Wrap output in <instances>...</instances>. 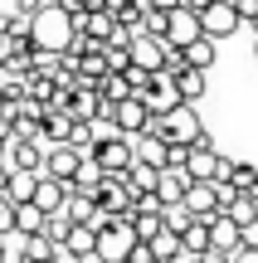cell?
<instances>
[{"instance_id":"obj_1","label":"cell","mask_w":258,"mask_h":263,"mask_svg":"<svg viewBox=\"0 0 258 263\" xmlns=\"http://www.w3.org/2000/svg\"><path fill=\"white\" fill-rule=\"evenodd\" d=\"M146 132H151V137H161L166 146H195V141L210 137V132L200 127V112H195L190 103H175L171 112L151 117V122H146Z\"/></svg>"},{"instance_id":"obj_2","label":"cell","mask_w":258,"mask_h":263,"mask_svg":"<svg viewBox=\"0 0 258 263\" xmlns=\"http://www.w3.org/2000/svg\"><path fill=\"white\" fill-rule=\"evenodd\" d=\"M73 34H78L73 15H64L58 5H44L39 15H29V44H34V49H49V54H64Z\"/></svg>"},{"instance_id":"obj_3","label":"cell","mask_w":258,"mask_h":263,"mask_svg":"<svg viewBox=\"0 0 258 263\" xmlns=\"http://www.w3.org/2000/svg\"><path fill=\"white\" fill-rule=\"evenodd\" d=\"M93 258L97 263H127V254H132L136 234H132V219H107L103 229H93Z\"/></svg>"},{"instance_id":"obj_4","label":"cell","mask_w":258,"mask_h":263,"mask_svg":"<svg viewBox=\"0 0 258 263\" xmlns=\"http://www.w3.org/2000/svg\"><path fill=\"white\" fill-rule=\"evenodd\" d=\"M88 161H93L97 171H103L107 180H122L127 166H132V137H112V141H97L93 151H88Z\"/></svg>"},{"instance_id":"obj_5","label":"cell","mask_w":258,"mask_h":263,"mask_svg":"<svg viewBox=\"0 0 258 263\" xmlns=\"http://www.w3.org/2000/svg\"><path fill=\"white\" fill-rule=\"evenodd\" d=\"M234 29H239V10H234V0H210V5L200 10V34L205 39H229Z\"/></svg>"},{"instance_id":"obj_6","label":"cell","mask_w":258,"mask_h":263,"mask_svg":"<svg viewBox=\"0 0 258 263\" xmlns=\"http://www.w3.org/2000/svg\"><path fill=\"white\" fill-rule=\"evenodd\" d=\"M107 117H112V127L122 132V137H142L146 122H151V112H146V103L142 98H122V103H107Z\"/></svg>"},{"instance_id":"obj_7","label":"cell","mask_w":258,"mask_h":263,"mask_svg":"<svg viewBox=\"0 0 258 263\" xmlns=\"http://www.w3.org/2000/svg\"><path fill=\"white\" fill-rule=\"evenodd\" d=\"M136 98L146 103V112H151V117L171 112V107L181 103V93H175V78H171V73H151V83H146V88H142Z\"/></svg>"},{"instance_id":"obj_8","label":"cell","mask_w":258,"mask_h":263,"mask_svg":"<svg viewBox=\"0 0 258 263\" xmlns=\"http://www.w3.org/2000/svg\"><path fill=\"white\" fill-rule=\"evenodd\" d=\"M166 44H175V49H185L190 39H200V15L195 10H185V5H175V10H166Z\"/></svg>"},{"instance_id":"obj_9","label":"cell","mask_w":258,"mask_h":263,"mask_svg":"<svg viewBox=\"0 0 258 263\" xmlns=\"http://www.w3.org/2000/svg\"><path fill=\"white\" fill-rule=\"evenodd\" d=\"M64 112L73 117V122H93V117L103 112V93H97L93 83H73V88H68V103H64Z\"/></svg>"},{"instance_id":"obj_10","label":"cell","mask_w":258,"mask_h":263,"mask_svg":"<svg viewBox=\"0 0 258 263\" xmlns=\"http://www.w3.org/2000/svg\"><path fill=\"white\" fill-rule=\"evenodd\" d=\"M127 54H132L136 68H146V73H161V64H166V39H156V34H132Z\"/></svg>"},{"instance_id":"obj_11","label":"cell","mask_w":258,"mask_h":263,"mask_svg":"<svg viewBox=\"0 0 258 263\" xmlns=\"http://www.w3.org/2000/svg\"><path fill=\"white\" fill-rule=\"evenodd\" d=\"M185 176H190V180H214V176H220V151H214L210 137L190 146V156H185Z\"/></svg>"},{"instance_id":"obj_12","label":"cell","mask_w":258,"mask_h":263,"mask_svg":"<svg viewBox=\"0 0 258 263\" xmlns=\"http://www.w3.org/2000/svg\"><path fill=\"white\" fill-rule=\"evenodd\" d=\"M78 161H83V156H78L68 141H64V146H49V151H44V166H39V176L64 180V185H68V180H73V171H78Z\"/></svg>"},{"instance_id":"obj_13","label":"cell","mask_w":258,"mask_h":263,"mask_svg":"<svg viewBox=\"0 0 258 263\" xmlns=\"http://www.w3.org/2000/svg\"><path fill=\"white\" fill-rule=\"evenodd\" d=\"M181 205L190 210L195 219L220 215V200H214V180H190V185H185V195H181Z\"/></svg>"},{"instance_id":"obj_14","label":"cell","mask_w":258,"mask_h":263,"mask_svg":"<svg viewBox=\"0 0 258 263\" xmlns=\"http://www.w3.org/2000/svg\"><path fill=\"white\" fill-rule=\"evenodd\" d=\"M5 166L10 171H39V166H44V137L10 141V146H5Z\"/></svg>"},{"instance_id":"obj_15","label":"cell","mask_w":258,"mask_h":263,"mask_svg":"<svg viewBox=\"0 0 258 263\" xmlns=\"http://www.w3.org/2000/svg\"><path fill=\"white\" fill-rule=\"evenodd\" d=\"M156 180H161V166H146V161L132 156V166H127L122 185L132 190V195H156Z\"/></svg>"},{"instance_id":"obj_16","label":"cell","mask_w":258,"mask_h":263,"mask_svg":"<svg viewBox=\"0 0 258 263\" xmlns=\"http://www.w3.org/2000/svg\"><path fill=\"white\" fill-rule=\"evenodd\" d=\"M73 127H78V122L64 112V107H49V112H44V127H39V137H44L49 146H64V141L73 137Z\"/></svg>"},{"instance_id":"obj_17","label":"cell","mask_w":258,"mask_h":263,"mask_svg":"<svg viewBox=\"0 0 258 263\" xmlns=\"http://www.w3.org/2000/svg\"><path fill=\"white\" fill-rule=\"evenodd\" d=\"M73 25H78V34L107 44V39H112V29H117V15H112V10H97V15H78Z\"/></svg>"},{"instance_id":"obj_18","label":"cell","mask_w":258,"mask_h":263,"mask_svg":"<svg viewBox=\"0 0 258 263\" xmlns=\"http://www.w3.org/2000/svg\"><path fill=\"white\" fill-rule=\"evenodd\" d=\"M181 54H185V64H190V68L210 73V68H214V59H220V39H205V34H200V39H190Z\"/></svg>"},{"instance_id":"obj_19","label":"cell","mask_w":258,"mask_h":263,"mask_svg":"<svg viewBox=\"0 0 258 263\" xmlns=\"http://www.w3.org/2000/svg\"><path fill=\"white\" fill-rule=\"evenodd\" d=\"M185 185H190V176H185V171L161 166V180H156V200H161V205H181Z\"/></svg>"},{"instance_id":"obj_20","label":"cell","mask_w":258,"mask_h":263,"mask_svg":"<svg viewBox=\"0 0 258 263\" xmlns=\"http://www.w3.org/2000/svg\"><path fill=\"white\" fill-rule=\"evenodd\" d=\"M205 224H210V249H224V254L239 249V224H234L229 215H210Z\"/></svg>"},{"instance_id":"obj_21","label":"cell","mask_w":258,"mask_h":263,"mask_svg":"<svg viewBox=\"0 0 258 263\" xmlns=\"http://www.w3.org/2000/svg\"><path fill=\"white\" fill-rule=\"evenodd\" d=\"M34 185H39V171H10V176H5V195L15 200V205L34 200Z\"/></svg>"},{"instance_id":"obj_22","label":"cell","mask_w":258,"mask_h":263,"mask_svg":"<svg viewBox=\"0 0 258 263\" xmlns=\"http://www.w3.org/2000/svg\"><path fill=\"white\" fill-rule=\"evenodd\" d=\"M205 88H210V83H205V73H200V68H181V73H175V93H181V103H200V98H205Z\"/></svg>"},{"instance_id":"obj_23","label":"cell","mask_w":258,"mask_h":263,"mask_svg":"<svg viewBox=\"0 0 258 263\" xmlns=\"http://www.w3.org/2000/svg\"><path fill=\"white\" fill-rule=\"evenodd\" d=\"M64 180H49V176H39V185H34V205L44 210V215H54L58 205H64Z\"/></svg>"},{"instance_id":"obj_24","label":"cell","mask_w":258,"mask_h":263,"mask_svg":"<svg viewBox=\"0 0 258 263\" xmlns=\"http://www.w3.org/2000/svg\"><path fill=\"white\" fill-rule=\"evenodd\" d=\"M146 249H151V254H156V263H166V258H175V254H181V234L161 224V229H156L151 239H146Z\"/></svg>"},{"instance_id":"obj_25","label":"cell","mask_w":258,"mask_h":263,"mask_svg":"<svg viewBox=\"0 0 258 263\" xmlns=\"http://www.w3.org/2000/svg\"><path fill=\"white\" fill-rule=\"evenodd\" d=\"M25 249H29V234H19V229H5L0 234V263H29Z\"/></svg>"},{"instance_id":"obj_26","label":"cell","mask_w":258,"mask_h":263,"mask_svg":"<svg viewBox=\"0 0 258 263\" xmlns=\"http://www.w3.org/2000/svg\"><path fill=\"white\" fill-rule=\"evenodd\" d=\"M15 229H19V234H44V210H39L34 200L15 205Z\"/></svg>"},{"instance_id":"obj_27","label":"cell","mask_w":258,"mask_h":263,"mask_svg":"<svg viewBox=\"0 0 258 263\" xmlns=\"http://www.w3.org/2000/svg\"><path fill=\"white\" fill-rule=\"evenodd\" d=\"M181 249L185 254H205V249H210V224H205V219H190V224L181 229Z\"/></svg>"},{"instance_id":"obj_28","label":"cell","mask_w":258,"mask_h":263,"mask_svg":"<svg viewBox=\"0 0 258 263\" xmlns=\"http://www.w3.org/2000/svg\"><path fill=\"white\" fill-rule=\"evenodd\" d=\"M93 229H88V224H73V229H68V234H64V249H68V254H78V258H93Z\"/></svg>"},{"instance_id":"obj_29","label":"cell","mask_w":258,"mask_h":263,"mask_svg":"<svg viewBox=\"0 0 258 263\" xmlns=\"http://www.w3.org/2000/svg\"><path fill=\"white\" fill-rule=\"evenodd\" d=\"M97 93H103V103H122V98H132V88H127V78H122V73H103Z\"/></svg>"},{"instance_id":"obj_30","label":"cell","mask_w":258,"mask_h":263,"mask_svg":"<svg viewBox=\"0 0 258 263\" xmlns=\"http://www.w3.org/2000/svg\"><path fill=\"white\" fill-rule=\"evenodd\" d=\"M103 64H107V73H127V68H132L127 44H103Z\"/></svg>"},{"instance_id":"obj_31","label":"cell","mask_w":258,"mask_h":263,"mask_svg":"<svg viewBox=\"0 0 258 263\" xmlns=\"http://www.w3.org/2000/svg\"><path fill=\"white\" fill-rule=\"evenodd\" d=\"M229 185L239 190V195H244V190H253V185H258V166H249V161H234V171H229Z\"/></svg>"},{"instance_id":"obj_32","label":"cell","mask_w":258,"mask_h":263,"mask_svg":"<svg viewBox=\"0 0 258 263\" xmlns=\"http://www.w3.org/2000/svg\"><path fill=\"white\" fill-rule=\"evenodd\" d=\"M73 229V219L64 215V210H54V215H44V239H54V244H64V234Z\"/></svg>"},{"instance_id":"obj_33","label":"cell","mask_w":258,"mask_h":263,"mask_svg":"<svg viewBox=\"0 0 258 263\" xmlns=\"http://www.w3.org/2000/svg\"><path fill=\"white\" fill-rule=\"evenodd\" d=\"M190 219H195V215H190L185 205H161V224H166V229H175V234H181Z\"/></svg>"},{"instance_id":"obj_34","label":"cell","mask_w":258,"mask_h":263,"mask_svg":"<svg viewBox=\"0 0 258 263\" xmlns=\"http://www.w3.org/2000/svg\"><path fill=\"white\" fill-rule=\"evenodd\" d=\"M54 239H44V234H29V249H25V258L29 263H49V254H54Z\"/></svg>"},{"instance_id":"obj_35","label":"cell","mask_w":258,"mask_h":263,"mask_svg":"<svg viewBox=\"0 0 258 263\" xmlns=\"http://www.w3.org/2000/svg\"><path fill=\"white\" fill-rule=\"evenodd\" d=\"M142 34H166V10H142Z\"/></svg>"},{"instance_id":"obj_36","label":"cell","mask_w":258,"mask_h":263,"mask_svg":"<svg viewBox=\"0 0 258 263\" xmlns=\"http://www.w3.org/2000/svg\"><path fill=\"white\" fill-rule=\"evenodd\" d=\"M234 10H239V25L258 29V0H234Z\"/></svg>"},{"instance_id":"obj_37","label":"cell","mask_w":258,"mask_h":263,"mask_svg":"<svg viewBox=\"0 0 258 263\" xmlns=\"http://www.w3.org/2000/svg\"><path fill=\"white\" fill-rule=\"evenodd\" d=\"M5 229H15V200L0 190V234H5Z\"/></svg>"},{"instance_id":"obj_38","label":"cell","mask_w":258,"mask_h":263,"mask_svg":"<svg viewBox=\"0 0 258 263\" xmlns=\"http://www.w3.org/2000/svg\"><path fill=\"white\" fill-rule=\"evenodd\" d=\"M122 78H127V88H132V93H142V88H146V83H151V73H146V68H136V64H132V68H127V73H122Z\"/></svg>"},{"instance_id":"obj_39","label":"cell","mask_w":258,"mask_h":263,"mask_svg":"<svg viewBox=\"0 0 258 263\" xmlns=\"http://www.w3.org/2000/svg\"><path fill=\"white\" fill-rule=\"evenodd\" d=\"M127 263H156V254L142 244V239H136V244H132V254H127Z\"/></svg>"},{"instance_id":"obj_40","label":"cell","mask_w":258,"mask_h":263,"mask_svg":"<svg viewBox=\"0 0 258 263\" xmlns=\"http://www.w3.org/2000/svg\"><path fill=\"white\" fill-rule=\"evenodd\" d=\"M44 5H49V0H15V15H25V20H29V15H39Z\"/></svg>"},{"instance_id":"obj_41","label":"cell","mask_w":258,"mask_h":263,"mask_svg":"<svg viewBox=\"0 0 258 263\" xmlns=\"http://www.w3.org/2000/svg\"><path fill=\"white\" fill-rule=\"evenodd\" d=\"M239 244H244V249H258V219H253V224H244V229H239Z\"/></svg>"},{"instance_id":"obj_42","label":"cell","mask_w":258,"mask_h":263,"mask_svg":"<svg viewBox=\"0 0 258 263\" xmlns=\"http://www.w3.org/2000/svg\"><path fill=\"white\" fill-rule=\"evenodd\" d=\"M229 263H258V249H244V244H239V249L229 254Z\"/></svg>"},{"instance_id":"obj_43","label":"cell","mask_w":258,"mask_h":263,"mask_svg":"<svg viewBox=\"0 0 258 263\" xmlns=\"http://www.w3.org/2000/svg\"><path fill=\"white\" fill-rule=\"evenodd\" d=\"M49 263H83V258H78V254H68V249H64V244H58V249H54V254H49Z\"/></svg>"},{"instance_id":"obj_44","label":"cell","mask_w":258,"mask_h":263,"mask_svg":"<svg viewBox=\"0 0 258 263\" xmlns=\"http://www.w3.org/2000/svg\"><path fill=\"white\" fill-rule=\"evenodd\" d=\"M54 5H58V10H64V15H73V20H78V15H83V0H54Z\"/></svg>"},{"instance_id":"obj_45","label":"cell","mask_w":258,"mask_h":263,"mask_svg":"<svg viewBox=\"0 0 258 263\" xmlns=\"http://www.w3.org/2000/svg\"><path fill=\"white\" fill-rule=\"evenodd\" d=\"M136 5H142V10H175L181 0H136Z\"/></svg>"},{"instance_id":"obj_46","label":"cell","mask_w":258,"mask_h":263,"mask_svg":"<svg viewBox=\"0 0 258 263\" xmlns=\"http://www.w3.org/2000/svg\"><path fill=\"white\" fill-rule=\"evenodd\" d=\"M200 263H229V254H224V249H205Z\"/></svg>"},{"instance_id":"obj_47","label":"cell","mask_w":258,"mask_h":263,"mask_svg":"<svg viewBox=\"0 0 258 263\" xmlns=\"http://www.w3.org/2000/svg\"><path fill=\"white\" fill-rule=\"evenodd\" d=\"M97 10H107V0H83V15H97Z\"/></svg>"},{"instance_id":"obj_48","label":"cell","mask_w":258,"mask_h":263,"mask_svg":"<svg viewBox=\"0 0 258 263\" xmlns=\"http://www.w3.org/2000/svg\"><path fill=\"white\" fill-rule=\"evenodd\" d=\"M166 263H200V254H185V249H181V254H175V258H166Z\"/></svg>"},{"instance_id":"obj_49","label":"cell","mask_w":258,"mask_h":263,"mask_svg":"<svg viewBox=\"0 0 258 263\" xmlns=\"http://www.w3.org/2000/svg\"><path fill=\"white\" fill-rule=\"evenodd\" d=\"M10 25H15V15H10V10H0V34H10Z\"/></svg>"},{"instance_id":"obj_50","label":"cell","mask_w":258,"mask_h":263,"mask_svg":"<svg viewBox=\"0 0 258 263\" xmlns=\"http://www.w3.org/2000/svg\"><path fill=\"white\" fill-rule=\"evenodd\" d=\"M181 5H185V10H195V15H200V10L210 5V0H181Z\"/></svg>"},{"instance_id":"obj_51","label":"cell","mask_w":258,"mask_h":263,"mask_svg":"<svg viewBox=\"0 0 258 263\" xmlns=\"http://www.w3.org/2000/svg\"><path fill=\"white\" fill-rule=\"evenodd\" d=\"M127 5H136V0H107V10H112V15H117V10H127Z\"/></svg>"},{"instance_id":"obj_52","label":"cell","mask_w":258,"mask_h":263,"mask_svg":"<svg viewBox=\"0 0 258 263\" xmlns=\"http://www.w3.org/2000/svg\"><path fill=\"white\" fill-rule=\"evenodd\" d=\"M5 146H10V137H5V127H0V161H5Z\"/></svg>"},{"instance_id":"obj_53","label":"cell","mask_w":258,"mask_h":263,"mask_svg":"<svg viewBox=\"0 0 258 263\" xmlns=\"http://www.w3.org/2000/svg\"><path fill=\"white\" fill-rule=\"evenodd\" d=\"M5 176H10V166H5V161H0V190H5Z\"/></svg>"},{"instance_id":"obj_54","label":"cell","mask_w":258,"mask_h":263,"mask_svg":"<svg viewBox=\"0 0 258 263\" xmlns=\"http://www.w3.org/2000/svg\"><path fill=\"white\" fill-rule=\"evenodd\" d=\"M253 54H258V39H253Z\"/></svg>"},{"instance_id":"obj_55","label":"cell","mask_w":258,"mask_h":263,"mask_svg":"<svg viewBox=\"0 0 258 263\" xmlns=\"http://www.w3.org/2000/svg\"><path fill=\"white\" fill-rule=\"evenodd\" d=\"M83 263H97V258H83Z\"/></svg>"}]
</instances>
